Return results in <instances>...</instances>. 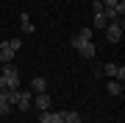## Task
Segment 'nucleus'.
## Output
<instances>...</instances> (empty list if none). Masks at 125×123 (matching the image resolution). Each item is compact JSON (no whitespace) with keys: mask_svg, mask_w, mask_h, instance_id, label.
Returning a JSON list of instances; mask_svg holds the SVG:
<instances>
[{"mask_svg":"<svg viewBox=\"0 0 125 123\" xmlns=\"http://www.w3.org/2000/svg\"><path fill=\"white\" fill-rule=\"evenodd\" d=\"M122 31H125V23H122V17H120V20H114V23L106 25V39L111 42V45H117V42L122 39Z\"/></svg>","mask_w":125,"mask_h":123,"instance_id":"f257e3e1","label":"nucleus"},{"mask_svg":"<svg viewBox=\"0 0 125 123\" xmlns=\"http://www.w3.org/2000/svg\"><path fill=\"white\" fill-rule=\"evenodd\" d=\"M72 48L78 50L83 59H94L97 56V48H94V42H81V39H72Z\"/></svg>","mask_w":125,"mask_h":123,"instance_id":"f03ea898","label":"nucleus"},{"mask_svg":"<svg viewBox=\"0 0 125 123\" xmlns=\"http://www.w3.org/2000/svg\"><path fill=\"white\" fill-rule=\"evenodd\" d=\"M14 106L22 109V112H28V109L33 106V92H31V90H20V98H17V104H14Z\"/></svg>","mask_w":125,"mask_h":123,"instance_id":"7ed1b4c3","label":"nucleus"},{"mask_svg":"<svg viewBox=\"0 0 125 123\" xmlns=\"http://www.w3.org/2000/svg\"><path fill=\"white\" fill-rule=\"evenodd\" d=\"M14 53H17V50H14V48L9 45V39H6L3 45H0V64H9V62H14Z\"/></svg>","mask_w":125,"mask_h":123,"instance_id":"20e7f679","label":"nucleus"},{"mask_svg":"<svg viewBox=\"0 0 125 123\" xmlns=\"http://www.w3.org/2000/svg\"><path fill=\"white\" fill-rule=\"evenodd\" d=\"M31 92H33V95H39V92H47V81H45L42 76H33V78H31Z\"/></svg>","mask_w":125,"mask_h":123,"instance_id":"39448f33","label":"nucleus"},{"mask_svg":"<svg viewBox=\"0 0 125 123\" xmlns=\"http://www.w3.org/2000/svg\"><path fill=\"white\" fill-rule=\"evenodd\" d=\"M33 106H36V109H39V112L50 109V95H47V92H39V95L33 98Z\"/></svg>","mask_w":125,"mask_h":123,"instance_id":"423d86ee","label":"nucleus"},{"mask_svg":"<svg viewBox=\"0 0 125 123\" xmlns=\"http://www.w3.org/2000/svg\"><path fill=\"white\" fill-rule=\"evenodd\" d=\"M20 28H22V34H33L36 28L31 23V14H20Z\"/></svg>","mask_w":125,"mask_h":123,"instance_id":"0eeeda50","label":"nucleus"},{"mask_svg":"<svg viewBox=\"0 0 125 123\" xmlns=\"http://www.w3.org/2000/svg\"><path fill=\"white\" fill-rule=\"evenodd\" d=\"M92 37H94V31H92V28H81L75 39H81V42H92Z\"/></svg>","mask_w":125,"mask_h":123,"instance_id":"6e6552de","label":"nucleus"},{"mask_svg":"<svg viewBox=\"0 0 125 123\" xmlns=\"http://www.w3.org/2000/svg\"><path fill=\"white\" fill-rule=\"evenodd\" d=\"M106 90L111 92V95H122V81H117V78H114V81H108Z\"/></svg>","mask_w":125,"mask_h":123,"instance_id":"1a4fd4ad","label":"nucleus"},{"mask_svg":"<svg viewBox=\"0 0 125 123\" xmlns=\"http://www.w3.org/2000/svg\"><path fill=\"white\" fill-rule=\"evenodd\" d=\"M100 73H103V76H111V78H114V73H117V64H114V62L103 64V67H100Z\"/></svg>","mask_w":125,"mask_h":123,"instance_id":"9d476101","label":"nucleus"},{"mask_svg":"<svg viewBox=\"0 0 125 123\" xmlns=\"http://www.w3.org/2000/svg\"><path fill=\"white\" fill-rule=\"evenodd\" d=\"M108 25V20L103 17V11H94V28H106Z\"/></svg>","mask_w":125,"mask_h":123,"instance_id":"9b49d317","label":"nucleus"},{"mask_svg":"<svg viewBox=\"0 0 125 123\" xmlns=\"http://www.w3.org/2000/svg\"><path fill=\"white\" fill-rule=\"evenodd\" d=\"M61 120H64V123H75V120H81V118H78V112H70V109H67V112H61Z\"/></svg>","mask_w":125,"mask_h":123,"instance_id":"f8f14e48","label":"nucleus"},{"mask_svg":"<svg viewBox=\"0 0 125 123\" xmlns=\"http://www.w3.org/2000/svg\"><path fill=\"white\" fill-rule=\"evenodd\" d=\"M50 120H53V112H50V109L39 112V123H50Z\"/></svg>","mask_w":125,"mask_h":123,"instance_id":"ddd939ff","label":"nucleus"},{"mask_svg":"<svg viewBox=\"0 0 125 123\" xmlns=\"http://www.w3.org/2000/svg\"><path fill=\"white\" fill-rule=\"evenodd\" d=\"M17 98H20V90H9V104H11V106L17 104Z\"/></svg>","mask_w":125,"mask_h":123,"instance_id":"4468645a","label":"nucleus"},{"mask_svg":"<svg viewBox=\"0 0 125 123\" xmlns=\"http://www.w3.org/2000/svg\"><path fill=\"white\" fill-rule=\"evenodd\" d=\"M114 78H117V81H125V67H122V64H120V67H117V73H114Z\"/></svg>","mask_w":125,"mask_h":123,"instance_id":"2eb2a0df","label":"nucleus"},{"mask_svg":"<svg viewBox=\"0 0 125 123\" xmlns=\"http://www.w3.org/2000/svg\"><path fill=\"white\" fill-rule=\"evenodd\" d=\"M9 112H11V104H0V118H6Z\"/></svg>","mask_w":125,"mask_h":123,"instance_id":"dca6fc26","label":"nucleus"},{"mask_svg":"<svg viewBox=\"0 0 125 123\" xmlns=\"http://www.w3.org/2000/svg\"><path fill=\"white\" fill-rule=\"evenodd\" d=\"M114 9H117V14L122 17V14H125V0H117V6H114Z\"/></svg>","mask_w":125,"mask_h":123,"instance_id":"f3484780","label":"nucleus"},{"mask_svg":"<svg viewBox=\"0 0 125 123\" xmlns=\"http://www.w3.org/2000/svg\"><path fill=\"white\" fill-rule=\"evenodd\" d=\"M9 45H11L14 50H20V48H22V39H9Z\"/></svg>","mask_w":125,"mask_h":123,"instance_id":"a211bd4d","label":"nucleus"},{"mask_svg":"<svg viewBox=\"0 0 125 123\" xmlns=\"http://www.w3.org/2000/svg\"><path fill=\"white\" fill-rule=\"evenodd\" d=\"M100 3H103V9H114V6H117V0H100Z\"/></svg>","mask_w":125,"mask_h":123,"instance_id":"6ab92c4d","label":"nucleus"},{"mask_svg":"<svg viewBox=\"0 0 125 123\" xmlns=\"http://www.w3.org/2000/svg\"><path fill=\"white\" fill-rule=\"evenodd\" d=\"M75 123H83V120H75Z\"/></svg>","mask_w":125,"mask_h":123,"instance_id":"aec40b11","label":"nucleus"}]
</instances>
